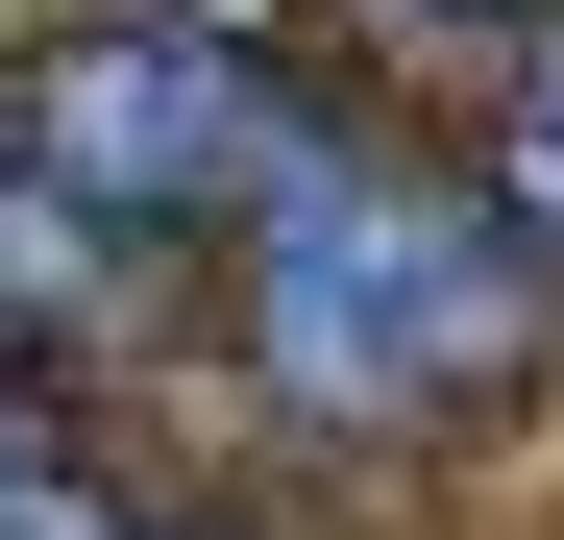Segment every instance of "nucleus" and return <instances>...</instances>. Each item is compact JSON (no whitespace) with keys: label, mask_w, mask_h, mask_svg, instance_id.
<instances>
[{"label":"nucleus","mask_w":564,"mask_h":540,"mask_svg":"<svg viewBox=\"0 0 564 540\" xmlns=\"http://www.w3.org/2000/svg\"><path fill=\"white\" fill-rule=\"evenodd\" d=\"M491 344H516V270L466 246L417 172H344V148L270 172V369L319 418H417V393L491 369Z\"/></svg>","instance_id":"obj_1"},{"label":"nucleus","mask_w":564,"mask_h":540,"mask_svg":"<svg viewBox=\"0 0 564 540\" xmlns=\"http://www.w3.org/2000/svg\"><path fill=\"white\" fill-rule=\"evenodd\" d=\"M25 148H50V197H99V222H221L295 172V99L221 50V25H74L25 74Z\"/></svg>","instance_id":"obj_2"},{"label":"nucleus","mask_w":564,"mask_h":540,"mask_svg":"<svg viewBox=\"0 0 564 540\" xmlns=\"http://www.w3.org/2000/svg\"><path fill=\"white\" fill-rule=\"evenodd\" d=\"M516 123H540V148H516V172H540V222H564V50H540V99H516Z\"/></svg>","instance_id":"obj_3"},{"label":"nucleus","mask_w":564,"mask_h":540,"mask_svg":"<svg viewBox=\"0 0 564 540\" xmlns=\"http://www.w3.org/2000/svg\"><path fill=\"white\" fill-rule=\"evenodd\" d=\"M25 516H50V467H25V418H0V540H25Z\"/></svg>","instance_id":"obj_4"}]
</instances>
